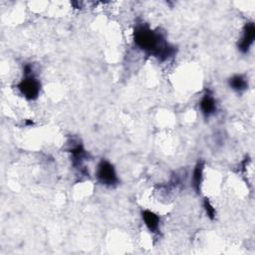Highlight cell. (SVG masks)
I'll use <instances>...</instances> for the list:
<instances>
[{"instance_id":"obj_1","label":"cell","mask_w":255,"mask_h":255,"mask_svg":"<svg viewBox=\"0 0 255 255\" xmlns=\"http://www.w3.org/2000/svg\"><path fill=\"white\" fill-rule=\"evenodd\" d=\"M134 41L143 52L163 62L175 54V47L168 43L165 37L151 29L147 24H139L134 30Z\"/></svg>"},{"instance_id":"obj_2","label":"cell","mask_w":255,"mask_h":255,"mask_svg":"<svg viewBox=\"0 0 255 255\" xmlns=\"http://www.w3.org/2000/svg\"><path fill=\"white\" fill-rule=\"evenodd\" d=\"M97 178L106 187H115L118 184V176L114 166L108 160H101L97 168Z\"/></svg>"},{"instance_id":"obj_3","label":"cell","mask_w":255,"mask_h":255,"mask_svg":"<svg viewBox=\"0 0 255 255\" xmlns=\"http://www.w3.org/2000/svg\"><path fill=\"white\" fill-rule=\"evenodd\" d=\"M24 75L25 78L18 84V89L27 100L37 99L40 93V83L32 75V72L24 73Z\"/></svg>"},{"instance_id":"obj_4","label":"cell","mask_w":255,"mask_h":255,"mask_svg":"<svg viewBox=\"0 0 255 255\" xmlns=\"http://www.w3.org/2000/svg\"><path fill=\"white\" fill-rule=\"evenodd\" d=\"M255 38V26L253 22L246 23L243 28L242 37L239 43V49L242 53H247Z\"/></svg>"},{"instance_id":"obj_5","label":"cell","mask_w":255,"mask_h":255,"mask_svg":"<svg viewBox=\"0 0 255 255\" xmlns=\"http://www.w3.org/2000/svg\"><path fill=\"white\" fill-rule=\"evenodd\" d=\"M200 106V110H202L203 114L205 115V117H209L212 114L215 113L216 111V102L214 100V98L212 97L211 94L207 93L202 100H200L199 103Z\"/></svg>"},{"instance_id":"obj_6","label":"cell","mask_w":255,"mask_h":255,"mask_svg":"<svg viewBox=\"0 0 255 255\" xmlns=\"http://www.w3.org/2000/svg\"><path fill=\"white\" fill-rule=\"evenodd\" d=\"M142 217L143 221L145 224V226L148 227V229L155 233L159 230V217L153 211L151 210H143L142 212Z\"/></svg>"},{"instance_id":"obj_7","label":"cell","mask_w":255,"mask_h":255,"mask_svg":"<svg viewBox=\"0 0 255 255\" xmlns=\"http://www.w3.org/2000/svg\"><path fill=\"white\" fill-rule=\"evenodd\" d=\"M204 170H205L204 161L198 160L194 168L193 175H192V186L197 193L200 192V186H202L203 178H204Z\"/></svg>"},{"instance_id":"obj_8","label":"cell","mask_w":255,"mask_h":255,"mask_svg":"<svg viewBox=\"0 0 255 255\" xmlns=\"http://www.w3.org/2000/svg\"><path fill=\"white\" fill-rule=\"evenodd\" d=\"M70 153L72 154L73 157V163H74V166L80 168L82 167V162L85 160V159L88 157L86 151L84 150L83 145L82 144H77L75 145L74 148H72L70 150Z\"/></svg>"},{"instance_id":"obj_9","label":"cell","mask_w":255,"mask_h":255,"mask_svg":"<svg viewBox=\"0 0 255 255\" xmlns=\"http://www.w3.org/2000/svg\"><path fill=\"white\" fill-rule=\"evenodd\" d=\"M228 84L230 86V88L236 92H242V91L246 90L248 87V83L246 81V79L242 76V75H234L232 76L229 81Z\"/></svg>"},{"instance_id":"obj_10","label":"cell","mask_w":255,"mask_h":255,"mask_svg":"<svg viewBox=\"0 0 255 255\" xmlns=\"http://www.w3.org/2000/svg\"><path fill=\"white\" fill-rule=\"evenodd\" d=\"M204 207H205V210L207 212V217H209L211 221L214 220L215 215H216V210L213 207V206L211 205V203L208 200V198H205V200H204Z\"/></svg>"}]
</instances>
